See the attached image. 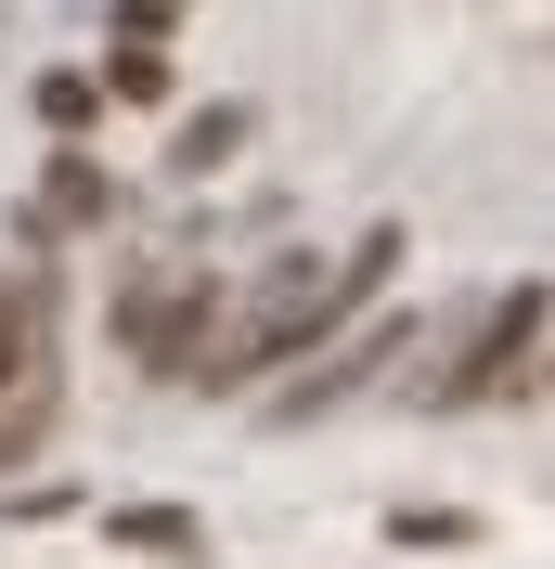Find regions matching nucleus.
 <instances>
[{
	"mask_svg": "<svg viewBox=\"0 0 555 569\" xmlns=\"http://www.w3.org/2000/svg\"><path fill=\"white\" fill-rule=\"evenodd\" d=\"M104 91H117V104H169V52H155V39H130V52L104 66Z\"/></svg>",
	"mask_w": 555,
	"mask_h": 569,
	"instance_id": "nucleus-8",
	"label": "nucleus"
},
{
	"mask_svg": "<svg viewBox=\"0 0 555 569\" xmlns=\"http://www.w3.org/2000/svg\"><path fill=\"white\" fill-rule=\"evenodd\" d=\"M27 337H39V323H27V311H13V298H0V389H13V376H27V362H39V350H27Z\"/></svg>",
	"mask_w": 555,
	"mask_h": 569,
	"instance_id": "nucleus-10",
	"label": "nucleus"
},
{
	"mask_svg": "<svg viewBox=\"0 0 555 569\" xmlns=\"http://www.w3.org/2000/svg\"><path fill=\"white\" fill-rule=\"evenodd\" d=\"M401 350H414V323H401V311H375V323H336V350H323V362H297V376L272 389V427H311V415H336V401H362V389H375V376H387Z\"/></svg>",
	"mask_w": 555,
	"mask_h": 569,
	"instance_id": "nucleus-3",
	"label": "nucleus"
},
{
	"mask_svg": "<svg viewBox=\"0 0 555 569\" xmlns=\"http://www.w3.org/2000/svg\"><path fill=\"white\" fill-rule=\"evenodd\" d=\"M233 142H245V104H208V117H181V142H169V169H181V181H208L220 156H233Z\"/></svg>",
	"mask_w": 555,
	"mask_h": 569,
	"instance_id": "nucleus-4",
	"label": "nucleus"
},
{
	"mask_svg": "<svg viewBox=\"0 0 555 569\" xmlns=\"http://www.w3.org/2000/svg\"><path fill=\"white\" fill-rule=\"evenodd\" d=\"M52 220H117V181L91 169V156H52V194H39Z\"/></svg>",
	"mask_w": 555,
	"mask_h": 569,
	"instance_id": "nucleus-5",
	"label": "nucleus"
},
{
	"mask_svg": "<svg viewBox=\"0 0 555 569\" xmlns=\"http://www.w3.org/2000/svg\"><path fill=\"white\" fill-rule=\"evenodd\" d=\"M104 531H117V543H142V557H194V518H181V505H117Z\"/></svg>",
	"mask_w": 555,
	"mask_h": 569,
	"instance_id": "nucleus-6",
	"label": "nucleus"
},
{
	"mask_svg": "<svg viewBox=\"0 0 555 569\" xmlns=\"http://www.w3.org/2000/svg\"><path fill=\"white\" fill-rule=\"evenodd\" d=\"M117 337H130L142 376H194V362H208V337H220V284H208V272H130Z\"/></svg>",
	"mask_w": 555,
	"mask_h": 569,
	"instance_id": "nucleus-2",
	"label": "nucleus"
},
{
	"mask_svg": "<svg viewBox=\"0 0 555 569\" xmlns=\"http://www.w3.org/2000/svg\"><path fill=\"white\" fill-rule=\"evenodd\" d=\"M543 389H555V337H543Z\"/></svg>",
	"mask_w": 555,
	"mask_h": 569,
	"instance_id": "nucleus-11",
	"label": "nucleus"
},
{
	"mask_svg": "<svg viewBox=\"0 0 555 569\" xmlns=\"http://www.w3.org/2000/svg\"><path fill=\"white\" fill-rule=\"evenodd\" d=\"M39 117H52V130H91V117H104V78L52 66V78H39Z\"/></svg>",
	"mask_w": 555,
	"mask_h": 569,
	"instance_id": "nucleus-9",
	"label": "nucleus"
},
{
	"mask_svg": "<svg viewBox=\"0 0 555 569\" xmlns=\"http://www.w3.org/2000/svg\"><path fill=\"white\" fill-rule=\"evenodd\" d=\"M387 543H426V557H452V543H478V518H465V505H401V518H387Z\"/></svg>",
	"mask_w": 555,
	"mask_h": 569,
	"instance_id": "nucleus-7",
	"label": "nucleus"
},
{
	"mask_svg": "<svg viewBox=\"0 0 555 569\" xmlns=\"http://www.w3.org/2000/svg\"><path fill=\"white\" fill-rule=\"evenodd\" d=\"M543 337H555V298H543V284H504V298L465 323V350L426 376V401H440V415H478V401H504V389L529 401V389H543Z\"/></svg>",
	"mask_w": 555,
	"mask_h": 569,
	"instance_id": "nucleus-1",
	"label": "nucleus"
}]
</instances>
